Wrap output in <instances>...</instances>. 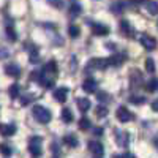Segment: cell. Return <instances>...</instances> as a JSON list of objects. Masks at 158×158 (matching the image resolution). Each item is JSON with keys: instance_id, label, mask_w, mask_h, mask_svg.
<instances>
[{"instance_id": "cell-24", "label": "cell", "mask_w": 158, "mask_h": 158, "mask_svg": "<svg viewBox=\"0 0 158 158\" xmlns=\"http://www.w3.org/2000/svg\"><path fill=\"white\" fill-rule=\"evenodd\" d=\"M128 101H130L131 104H138V106H141V104L146 103V98H144V97H136V95H133V97H130Z\"/></svg>"}, {"instance_id": "cell-18", "label": "cell", "mask_w": 158, "mask_h": 158, "mask_svg": "<svg viewBox=\"0 0 158 158\" xmlns=\"http://www.w3.org/2000/svg\"><path fill=\"white\" fill-rule=\"evenodd\" d=\"M81 11H82V6L79 2H73L71 3V8H70V15L71 16H79L81 15Z\"/></svg>"}, {"instance_id": "cell-14", "label": "cell", "mask_w": 158, "mask_h": 158, "mask_svg": "<svg viewBox=\"0 0 158 158\" xmlns=\"http://www.w3.org/2000/svg\"><path fill=\"white\" fill-rule=\"evenodd\" d=\"M115 136H117V144L120 147H127L128 146V135L122 133V131H115Z\"/></svg>"}, {"instance_id": "cell-29", "label": "cell", "mask_w": 158, "mask_h": 158, "mask_svg": "<svg viewBox=\"0 0 158 158\" xmlns=\"http://www.w3.org/2000/svg\"><path fill=\"white\" fill-rule=\"evenodd\" d=\"M146 70L149 73H155V60L153 59H147L146 60Z\"/></svg>"}, {"instance_id": "cell-35", "label": "cell", "mask_w": 158, "mask_h": 158, "mask_svg": "<svg viewBox=\"0 0 158 158\" xmlns=\"http://www.w3.org/2000/svg\"><path fill=\"white\" fill-rule=\"evenodd\" d=\"M49 5L57 6V8H62V6H63V2H49Z\"/></svg>"}, {"instance_id": "cell-9", "label": "cell", "mask_w": 158, "mask_h": 158, "mask_svg": "<svg viewBox=\"0 0 158 158\" xmlns=\"http://www.w3.org/2000/svg\"><path fill=\"white\" fill-rule=\"evenodd\" d=\"M120 30H122L123 35L128 36V38H135V35H136L135 27H133V25H131L128 21H122V22H120Z\"/></svg>"}, {"instance_id": "cell-2", "label": "cell", "mask_w": 158, "mask_h": 158, "mask_svg": "<svg viewBox=\"0 0 158 158\" xmlns=\"http://www.w3.org/2000/svg\"><path fill=\"white\" fill-rule=\"evenodd\" d=\"M41 142L43 139L40 136H33L29 142V152L33 155V156H40L41 155Z\"/></svg>"}, {"instance_id": "cell-11", "label": "cell", "mask_w": 158, "mask_h": 158, "mask_svg": "<svg viewBox=\"0 0 158 158\" xmlns=\"http://www.w3.org/2000/svg\"><path fill=\"white\" fill-rule=\"evenodd\" d=\"M67 95H68V89L67 87H60V89L54 90V94H52L54 100H57L59 103H65V101H67Z\"/></svg>"}, {"instance_id": "cell-33", "label": "cell", "mask_w": 158, "mask_h": 158, "mask_svg": "<svg viewBox=\"0 0 158 158\" xmlns=\"http://www.w3.org/2000/svg\"><path fill=\"white\" fill-rule=\"evenodd\" d=\"M94 135H95V136H100V135H103V128H101V127H97V128H94Z\"/></svg>"}, {"instance_id": "cell-25", "label": "cell", "mask_w": 158, "mask_h": 158, "mask_svg": "<svg viewBox=\"0 0 158 158\" xmlns=\"http://www.w3.org/2000/svg\"><path fill=\"white\" fill-rule=\"evenodd\" d=\"M97 97H98V101H101V103H108V101H111V95L108 94V92H98Z\"/></svg>"}, {"instance_id": "cell-20", "label": "cell", "mask_w": 158, "mask_h": 158, "mask_svg": "<svg viewBox=\"0 0 158 158\" xmlns=\"http://www.w3.org/2000/svg\"><path fill=\"white\" fill-rule=\"evenodd\" d=\"M68 35H70L71 38H77L79 35H81V29H79L76 24H71L70 27H68Z\"/></svg>"}, {"instance_id": "cell-31", "label": "cell", "mask_w": 158, "mask_h": 158, "mask_svg": "<svg viewBox=\"0 0 158 158\" xmlns=\"http://www.w3.org/2000/svg\"><path fill=\"white\" fill-rule=\"evenodd\" d=\"M97 115L98 117H106L108 115V108L106 106H97Z\"/></svg>"}, {"instance_id": "cell-37", "label": "cell", "mask_w": 158, "mask_h": 158, "mask_svg": "<svg viewBox=\"0 0 158 158\" xmlns=\"http://www.w3.org/2000/svg\"><path fill=\"white\" fill-rule=\"evenodd\" d=\"M114 158H118V155H115V156H114Z\"/></svg>"}, {"instance_id": "cell-19", "label": "cell", "mask_w": 158, "mask_h": 158, "mask_svg": "<svg viewBox=\"0 0 158 158\" xmlns=\"http://www.w3.org/2000/svg\"><path fill=\"white\" fill-rule=\"evenodd\" d=\"M8 92H10V97H11L13 100H16V98L19 97V94H21V87H19L18 84H13V85H10Z\"/></svg>"}, {"instance_id": "cell-32", "label": "cell", "mask_w": 158, "mask_h": 158, "mask_svg": "<svg viewBox=\"0 0 158 158\" xmlns=\"http://www.w3.org/2000/svg\"><path fill=\"white\" fill-rule=\"evenodd\" d=\"M30 79L32 81H40V71H32L30 73Z\"/></svg>"}, {"instance_id": "cell-16", "label": "cell", "mask_w": 158, "mask_h": 158, "mask_svg": "<svg viewBox=\"0 0 158 158\" xmlns=\"http://www.w3.org/2000/svg\"><path fill=\"white\" fill-rule=\"evenodd\" d=\"M63 142L67 144L68 147H77L79 146V141H77V138L74 135H67L63 138Z\"/></svg>"}, {"instance_id": "cell-38", "label": "cell", "mask_w": 158, "mask_h": 158, "mask_svg": "<svg viewBox=\"0 0 158 158\" xmlns=\"http://www.w3.org/2000/svg\"><path fill=\"white\" fill-rule=\"evenodd\" d=\"M95 158H101V156H95Z\"/></svg>"}, {"instance_id": "cell-30", "label": "cell", "mask_w": 158, "mask_h": 158, "mask_svg": "<svg viewBox=\"0 0 158 158\" xmlns=\"http://www.w3.org/2000/svg\"><path fill=\"white\" fill-rule=\"evenodd\" d=\"M35 98V95L33 94H29V95H24L22 98H21V104H22V106H27V104L32 101Z\"/></svg>"}, {"instance_id": "cell-23", "label": "cell", "mask_w": 158, "mask_h": 158, "mask_svg": "<svg viewBox=\"0 0 158 158\" xmlns=\"http://www.w3.org/2000/svg\"><path fill=\"white\" fill-rule=\"evenodd\" d=\"M123 6H125V5H123L122 2L112 3V5H111V11L114 13V15H118V13H122V11H123Z\"/></svg>"}, {"instance_id": "cell-4", "label": "cell", "mask_w": 158, "mask_h": 158, "mask_svg": "<svg viewBox=\"0 0 158 158\" xmlns=\"http://www.w3.org/2000/svg\"><path fill=\"white\" fill-rule=\"evenodd\" d=\"M115 115H117L118 120L123 122V123H127V122H130V120H133V112H130L125 106H118Z\"/></svg>"}, {"instance_id": "cell-26", "label": "cell", "mask_w": 158, "mask_h": 158, "mask_svg": "<svg viewBox=\"0 0 158 158\" xmlns=\"http://www.w3.org/2000/svg\"><path fill=\"white\" fill-rule=\"evenodd\" d=\"M90 128V120L87 117H82L81 120H79V130H82V131H85V130H89Z\"/></svg>"}, {"instance_id": "cell-1", "label": "cell", "mask_w": 158, "mask_h": 158, "mask_svg": "<svg viewBox=\"0 0 158 158\" xmlns=\"http://www.w3.org/2000/svg\"><path fill=\"white\" fill-rule=\"evenodd\" d=\"M33 117L36 118V120L40 122V123H48L49 120H51V112H49V109L48 108H44V106H35L33 108Z\"/></svg>"}, {"instance_id": "cell-15", "label": "cell", "mask_w": 158, "mask_h": 158, "mask_svg": "<svg viewBox=\"0 0 158 158\" xmlns=\"http://www.w3.org/2000/svg\"><path fill=\"white\" fill-rule=\"evenodd\" d=\"M90 106H92L90 100H87V98H77V108H79V111L85 112V111L90 109Z\"/></svg>"}, {"instance_id": "cell-13", "label": "cell", "mask_w": 158, "mask_h": 158, "mask_svg": "<svg viewBox=\"0 0 158 158\" xmlns=\"http://www.w3.org/2000/svg\"><path fill=\"white\" fill-rule=\"evenodd\" d=\"M15 133H16V127L15 125L0 123V135H2V136H13Z\"/></svg>"}, {"instance_id": "cell-27", "label": "cell", "mask_w": 158, "mask_h": 158, "mask_svg": "<svg viewBox=\"0 0 158 158\" xmlns=\"http://www.w3.org/2000/svg\"><path fill=\"white\" fill-rule=\"evenodd\" d=\"M146 6H147V10H149L150 15H153V16H155L156 13H158V3H156V2H149Z\"/></svg>"}, {"instance_id": "cell-5", "label": "cell", "mask_w": 158, "mask_h": 158, "mask_svg": "<svg viewBox=\"0 0 158 158\" xmlns=\"http://www.w3.org/2000/svg\"><path fill=\"white\" fill-rule=\"evenodd\" d=\"M139 41H141V44L144 46V49H147V51H155V49H156V40H155L153 36L142 35Z\"/></svg>"}, {"instance_id": "cell-22", "label": "cell", "mask_w": 158, "mask_h": 158, "mask_svg": "<svg viewBox=\"0 0 158 158\" xmlns=\"http://www.w3.org/2000/svg\"><path fill=\"white\" fill-rule=\"evenodd\" d=\"M146 90L149 92V94H153V92H156V79H155V77H152L150 81L147 82V85H146Z\"/></svg>"}, {"instance_id": "cell-34", "label": "cell", "mask_w": 158, "mask_h": 158, "mask_svg": "<svg viewBox=\"0 0 158 158\" xmlns=\"http://www.w3.org/2000/svg\"><path fill=\"white\" fill-rule=\"evenodd\" d=\"M118 158H136L133 153H130V152H125L123 155H120V156H118Z\"/></svg>"}, {"instance_id": "cell-28", "label": "cell", "mask_w": 158, "mask_h": 158, "mask_svg": "<svg viewBox=\"0 0 158 158\" xmlns=\"http://www.w3.org/2000/svg\"><path fill=\"white\" fill-rule=\"evenodd\" d=\"M0 152H2V155H5V156H10L13 153V150H11V147L8 146V144H0Z\"/></svg>"}, {"instance_id": "cell-3", "label": "cell", "mask_w": 158, "mask_h": 158, "mask_svg": "<svg viewBox=\"0 0 158 158\" xmlns=\"http://www.w3.org/2000/svg\"><path fill=\"white\" fill-rule=\"evenodd\" d=\"M109 67L106 59H90L87 63V70H106Z\"/></svg>"}, {"instance_id": "cell-12", "label": "cell", "mask_w": 158, "mask_h": 158, "mask_svg": "<svg viewBox=\"0 0 158 158\" xmlns=\"http://www.w3.org/2000/svg\"><path fill=\"white\" fill-rule=\"evenodd\" d=\"M108 60V65H112V67H120V65L125 62V54H114L111 56Z\"/></svg>"}, {"instance_id": "cell-10", "label": "cell", "mask_w": 158, "mask_h": 158, "mask_svg": "<svg viewBox=\"0 0 158 158\" xmlns=\"http://www.w3.org/2000/svg\"><path fill=\"white\" fill-rule=\"evenodd\" d=\"M5 73L11 77H19L21 76V67L18 63H8L5 67Z\"/></svg>"}, {"instance_id": "cell-21", "label": "cell", "mask_w": 158, "mask_h": 158, "mask_svg": "<svg viewBox=\"0 0 158 158\" xmlns=\"http://www.w3.org/2000/svg\"><path fill=\"white\" fill-rule=\"evenodd\" d=\"M6 36H8L10 41H16V40H18V33H16V30H15L13 25H8V27H6Z\"/></svg>"}, {"instance_id": "cell-8", "label": "cell", "mask_w": 158, "mask_h": 158, "mask_svg": "<svg viewBox=\"0 0 158 158\" xmlns=\"http://www.w3.org/2000/svg\"><path fill=\"white\" fill-rule=\"evenodd\" d=\"M92 32H94L95 35H98V36H106L109 33V27L104 25V24L95 22V24H92Z\"/></svg>"}, {"instance_id": "cell-7", "label": "cell", "mask_w": 158, "mask_h": 158, "mask_svg": "<svg viewBox=\"0 0 158 158\" xmlns=\"http://www.w3.org/2000/svg\"><path fill=\"white\" fill-rule=\"evenodd\" d=\"M87 147H89V150H90L92 153L97 155V156H101V155H103V152H104L103 144H101V142H98V141H90V142L87 144Z\"/></svg>"}, {"instance_id": "cell-17", "label": "cell", "mask_w": 158, "mask_h": 158, "mask_svg": "<svg viewBox=\"0 0 158 158\" xmlns=\"http://www.w3.org/2000/svg\"><path fill=\"white\" fill-rule=\"evenodd\" d=\"M60 117H62V120H63L65 123H71V122H73V118H74L73 112H71L68 108H65V109L60 112Z\"/></svg>"}, {"instance_id": "cell-6", "label": "cell", "mask_w": 158, "mask_h": 158, "mask_svg": "<svg viewBox=\"0 0 158 158\" xmlns=\"http://www.w3.org/2000/svg\"><path fill=\"white\" fill-rule=\"evenodd\" d=\"M97 87H98V82H97L95 77H87L85 81L82 82V90L87 92V94H95Z\"/></svg>"}, {"instance_id": "cell-36", "label": "cell", "mask_w": 158, "mask_h": 158, "mask_svg": "<svg viewBox=\"0 0 158 158\" xmlns=\"http://www.w3.org/2000/svg\"><path fill=\"white\" fill-rule=\"evenodd\" d=\"M152 109H153V111H156V109H158V104H156V101H153V103H152Z\"/></svg>"}]
</instances>
